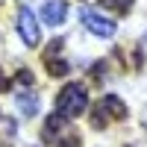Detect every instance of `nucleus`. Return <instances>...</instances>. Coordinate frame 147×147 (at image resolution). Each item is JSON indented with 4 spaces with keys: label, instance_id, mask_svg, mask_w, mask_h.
<instances>
[{
    "label": "nucleus",
    "instance_id": "nucleus-1",
    "mask_svg": "<svg viewBox=\"0 0 147 147\" xmlns=\"http://www.w3.org/2000/svg\"><path fill=\"white\" fill-rule=\"evenodd\" d=\"M41 141L47 147H80L82 144V138H80V132L74 129V124H71L68 118H62L59 112H53V115L44 118Z\"/></svg>",
    "mask_w": 147,
    "mask_h": 147
},
{
    "label": "nucleus",
    "instance_id": "nucleus-2",
    "mask_svg": "<svg viewBox=\"0 0 147 147\" xmlns=\"http://www.w3.org/2000/svg\"><path fill=\"white\" fill-rule=\"evenodd\" d=\"M127 103L118 94H103L100 100L91 106V127L94 129H106L112 121H127Z\"/></svg>",
    "mask_w": 147,
    "mask_h": 147
},
{
    "label": "nucleus",
    "instance_id": "nucleus-3",
    "mask_svg": "<svg viewBox=\"0 0 147 147\" xmlns=\"http://www.w3.org/2000/svg\"><path fill=\"white\" fill-rule=\"evenodd\" d=\"M88 106V91H85L82 82H68L62 91L56 94V112L62 118H77L85 112Z\"/></svg>",
    "mask_w": 147,
    "mask_h": 147
},
{
    "label": "nucleus",
    "instance_id": "nucleus-4",
    "mask_svg": "<svg viewBox=\"0 0 147 147\" xmlns=\"http://www.w3.org/2000/svg\"><path fill=\"white\" fill-rule=\"evenodd\" d=\"M18 35H21V41L27 44V47H35L41 38V32H38V18L32 15V9L27 6H21L18 12Z\"/></svg>",
    "mask_w": 147,
    "mask_h": 147
},
{
    "label": "nucleus",
    "instance_id": "nucleus-5",
    "mask_svg": "<svg viewBox=\"0 0 147 147\" xmlns=\"http://www.w3.org/2000/svg\"><path fill=\"white\" fill-rule=\"evenodd\" d=\"M62 38H53L50 44L44 47V68H47V74H50V77H68V71H71V65L68 62H62V59H59V50H62Z\"/></svg>",
    "mask_w": 147,
    "mask_h": 147
},
{
    "label": "nucleus",
    "instance_id": "nucleus-6",
    "mask_svg": "<svg viewBox=\"0 0 147 147\" xmlns=\"http://www.w3.org/2000/svg\"><path fill=\"white\" fill-rule=\"evenodd\" d=\"M80 21H82V27L88 30V32L100 35V38H112V35L118 32L112 21H106V18H100V15H94V12H88V9H82V12H80Z\"/></svg>",
    "mask_w": 147,
    "mask_h": 147
},
{
    "label": "nucleus",
    "instance_id": "nucleus-7",
    "mask_svg": "<svg viewBox=\"0 0 147 147\" xmlns=\"http://www.w3.org/2000/svg\"><path fill=\"white\" fill-rule=\"evenodd\" d=\"M65 18H68V3H62V0H47L41 6V21L47 27H59V24H65Z\"/></svg>",
    "mask_w": 147,
    "mask_h": 147
},
{
    "label": "nucleus",
    "instance_id": "nucleus-8",
    "mask_svg": "<svg viewBox=\"0 0 147 147\" xmlns=\"http://www.w3.org/2000/svg\"><path fill=\"white\" fill-rule=\"evenodd\" d=\"M18 136V127L12 118H0V147H12Z\"/></svg>",
    "mask_w": 147,
    "mask_h": 147
},
{
    "label": "nucleus",
    "instance_id": "nucleus-9",
    "mask_svg": "<svg viewBox=\"0 0 147 147\" xmlns=\"http://www.w3.org/2000/svg\"><path fill=\"white\" fill-rule=\"evenodd\" d=\"M18 109H21V115H24V118H32L35 112H38V97H35L32 91L18 94Z\"/></svg>",
    "mask_w": 147,
    "mask_h": 147
},
{
    "label": "nucleus",
    "instance_id": "nucleus-10",
    "mask_svg": "<svg viewBox=\"0 0 147 147\" xmlns=\"http://www.w3.org/2000/svg\"><path fill=\"white\" fill-rule=\"evenodd\" d=\"M103 9H112V12H118V15H127V12L132 9V3L136 0H97Z\"/></svg>",
    "mask_w": 147,
    "mask_h": 147
},
{
    "label": "nucleus",
    "instance_id": "nucleus-11",
    "mask_svg": "<svg viewBox=\"0 0 147 147\" xmlns=\"http://www.w3.org/2000/svg\"><path fill=\"white\" fill-rule=\"evenodd\" d=\"M15 80L24 85V88H32V82H35V77H32V71H30V68H21V71L15 74Z\"/></svg>",
    "mask_w": 147,
    "mask_h": 147
},
{
    "label": "nucleus",
    "instance_id": "nucleus-12",
    "mask_svg": "<svg viewBox=\"0 0 147 147\" xmlns=\"http://www.w3.org/2000/svg\"><path fill=\"white\" fill-rule=\"evenodd\" d=\"M103 71H106V68H103V62H97L94 68H88V77H91V82H94V85H100V82H103Z\"/></svg>",
    "mask_w": 147,
    "mask_h": 147
},
{
    "label": "nucleus",
    "instance_id": "nucleus-13",
    "mask_svg": "<svg viewBox=\"0 0 147 147\" xmlns=\"http://www.w3.org/2000/svg\"><path fill=\"white\" fill-rule=\"evenodd\" d=\"M9 88H12V80H6L3 68H0V94H3V91H9Z\"/></svg>",
    "mask_w": 147,
    "mask_h": 147
},
{
    "label": "nucleus",
    "instance_id": "nucleus-14",
    "mask_svg": "<svg viewBox=\"0 0 147 147\" xmlns=\"http://www.w3.org/2000/svg\"><path fill=\"white\" fill-rule=\"evenodd\" d=\"M124 147H132V144H124Z\"/></svg>",
    "mask_w": 147,
    "mask_h": 147
},
{
    "label": "nucleus",
    "instance_id": "nucleus-15",
    "mask_svg": "<svg viewBox=\"0 0 147 147\" xmlns=\"http://www.w3.org/2000/svg\"><path fill=\"white\" fill-rule=\"evenodd\" d=\"M144 41H147V35H144Z\"/></svg>",
    "mask_w": 147,
    "mask_h": 147
}]
</instances>
